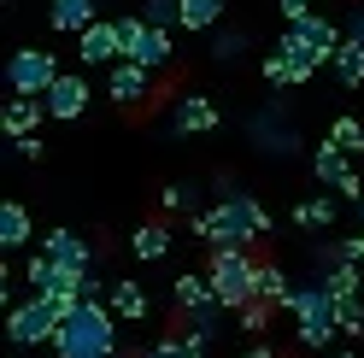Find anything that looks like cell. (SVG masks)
I'll return each mask as SVG.
<instances>
[{"mask_svg": "<svg viewBox=\"0 0 364 358\" xmlns=\"http://www.w3.org/2000/svg\"><path fill=\"white\" fill-rule=\"evenodd\" d=\"M41 253H48L53 264H65V271H77V276H88L100 264V253L88 247L77 229H48V235H41Z\"/></svg>", "mask_w": 364, "mask_h": 358, "instance_id": "obj_16", "label": "cell"}, {"mask_svg": "<svg viewBox=\"0 0 364 358\" xmlns=\"http://www.w3.org/2000/svg\"><path fill=\"white\" fill-rule=\"evenodd\" d=\"M30 235H36L30 206H24V200H6V206H0V253H18V247H30Z\"/></svg>", "mask_w": 364, "mask_h": 358, "instance_id": "obj_22", "label": "cell"}, {"mask_svg": "<svg viewBox=\"0 0 364 358\" xmlns=\"http://www.w3.org/2000/svg\"><path fill=\"white\" fill-rule=\"evenodd\" d=\"M247 358H282L277 347H247Z\"/></svg>", "mask_w": 364, "mask_h": 358, "instance_id": "obj_40", "label": "cell"}, {"mask_svg": "<svg viewBox=\"0 0 364 358\" xmlns=\"http://www.w3.org/2000/svg\"><path fill=\"white\" fill-rule=\"evenodd\" d=\"M41 118H48V106L41 100H6V112H0V129H6L12 141H24L41 129Z\"/></svg>", "mask_w": 364, "mask_h": 358, "instance_id": "obj_23", "label": "cell"}, {"mask_svg": "<svg viewBox=\"0 0 364 358\" xmlns=\"http://www.w3.org/2000/svg\"><path fill=\"white\" fill-rule=\"evenodd\" d=\"M259 71H264V82H270V88H288V65H282V53H264Z\"/></svg>", "mask_w": 364, "mask_h": 358, "instance_id": "obj_36", "label": "cell"}, {"mask_svg": "<svg viewBox=\"0 0 364 358\" xmlns=\"http://www.w3.org/2000/svg\"><path fill=\"white\" fill-rule=\"evenodd\" d=\"M247 136H253V147L270 153V159H294V153H300V129L282 118V106H259L253 118H247Z\"/></svg>", "mask_w": 364, "mask_h": 358, "instance_id": "obj_9", "label": "cell"}, {"mask_svg": "<svg viewBox=\"0 0 364 358\" xmlns=\"http://www.w3.org/2000/svg\"><path fill=\"white\" fill-rule=\"evenodd\" d=\"M206 276H212V294H218V305L230 311V318L259 300V259H253V247H212Z\"/></svg>", "mask_w": 364, "mask_h": 358, "instance_id": "obj_4", "label": "cell"}, {"mask_svg": "<svg viewBox=\"0 0 364 358\" xmlns=\"http://www.w3.org/2000/svg\"><path fill=\"white\" fill-rule=\"evenodd\" d=\"M323 141H329V147H341V153L353 159V153H364V124H358V118H335Z\"/></svg>", "mask_w": 364, "mask_h": 358, "instance_id": "obj_28", "label": "cell"}, {"mask_svg": "<svg viewBox=\"0 0 364 358\" xmlns=\"http://www.w3.org/2000/svg\"><path fill=\"white\" fill-rule=\"evenodd\" d=\"M65 318H71V305H65V300L30 294V300H18V305L6 311V341H12V347H53L59 329H65Z\"/></svg>", "mask_w": 364, "mask_h": 358, "instance_id": "obj_5", "label": "cell"}, {"mask_svg": "<svg viewBox=\"0 0 364 358\" xmlns=\"http://www.w3.org/2000/svg\"><path fill=\"white\" fill-rule=\"evenodd\" d=\"M188 229L206 241V247H253L259 235H270V212L259 206V194H241L230 188L212 212H194Z\"/></svg>", "mask_w": 364, "mask_h": 358, "instance_id": "obj_1", "label": "cell"}, {"mask_svg": "<svg viewBox=\"0 0 364 358\" xmlns=\"http://www.w3.org/2000/svg\"><path fill=\"white\" fill-rule=\"evenodd\" d=\"M141 18L153 30H182V0H141Z\"/></svg>", "mask_w": 364, "mask_h": 358, "instance_id": "obj_30", "label": "cell"}, {"mask_svg": "<svg viewBox=\"0 0 364 358\" xmlns=\"http://www.w3.org/2000/svg\"><path fill=\"white\" fill-rule=\"evenodd\" d=\"M329 77L341 88H364V48H358V41H347V48L329 59Z\"/></svg>", "mask_w": 364, "mask_h": 358, "instance_id": "obj_27", "label": "cell"}, {"mask_svg": "<svg viewBox=\"0 0 364 358\" xmlns=\"http://www.w3.org/2000/svg\"><path fill=\"white\" fill-rule=\"evenodd\" d=\"M171 247H176V241H171V223H165V217H153V223H135V235H129V253L141 259V264H159Z\"/></svg>", "mask_w": 364, "mask_h": 358, "instance_id": "obj_21", "label": "cell"}, {"mask_svg": "<svg viewBox=\"0 0 364 358\" xmlns=\"http://www.w3.org/2000/svg\"><path fill=\"white\" fill-rule=\"evenodd\" d=\"M311 176H317V183H323L329 194H341V200H353V206H358V200H364V176L353 170V159H347V153H341V147H311Z\"/></svg>", "mask_w": 364, "mask_h": 358, "instance_id": "obj_10", "label": "cell"}, {"mask_svg": "<svg viewBox=\"0 0 364 358\" xmlns=\"http://www.w3.org/2000/svg\"><path fill=\"white\" fill-rule=\"evenodd\" d=\"M288 30H300L323 59H335L341 48H347V24H335V18H323V12H311V18H300V24H288Z\"/></svg>", "mask_w": 364, "mask_h": 358, "instance_id": "obj_20", "label": "cell"}, {"mask_svg": "<svg viewBox=\"0 0 364 358\" xmlns=\"http://www.w3.org/2000/svg\"><path fill=\"white\" fill-rule=\"evenodd\" d=\"M277 53H282V65H288V88L311 82V77H317V71L329 65V59L317 53V48H311V41H306L300 30H288V24H282V41H277Z\"/></svg>", "mask_w": 364, "mask_h": 358, "instance_id": "obj_17", "label": "cell"}, {"mask_svg": "<svg viewBox=\"0 0 364 358\" xmlns=\"http://www.w3.org/2000/svg\"><path fill=\"white\" fill-rule=\"evenodd\" d=\"M300 18H311V0H282V24H300Z\"/></svg>", "mask_w": 364, "mask_h": 358, "instance_id": "obj_38", "label": "cell"}, {"mask_svg": "<svg viewBox=\"0 0 364 358\" xmlns=\"http://www.w3.org/2000/svg\"><path fill=\"white\" fill-rule=\"evenodd\" d=\"M77 59L95 71V65H124V36H118V18H95L82 36H77Z\"/></svg>", "mask_w": 364, "mask_h": 358, "instance_id": "obj_11", "label": "cell"}, {"mask_svg": "<svg viewBox=\"0 0 364 358\" xmlns=\"http://www.w3.org/2000/svg\"><path fill=\"white\" fill-rule=\"evenodd\" d=\"M95 18H100L95 0H48V30H59V36H82Z\"/></svg>", "mask_w": 364, "mask_h": 358, "instance_id": "obj_19", "label": "cell"}, {"mask_svg": "<svg viewBox=\"0 0 364 358\" xmlns=\"http://www.w3.org/2000/svg\"><path fill=\"white\" fill-rule=\"evenodd\" d=\"M259 300L270 311H288V300H294V282H288V271L277 259H259Z\"/></svg>", "mask_w": 364, "mask_h": 358, "instance_id": "obj_24", "label": "cell"}, {"mask_svg": "<svg viewBox=\"0 0 364 358\" xmlns=\"http://www.w3.org/2000/svg\"><path fill=\"white\" fill-rule=\"evenodd\" d=\"M335 259H341V264H364V229L335 235Z\"/></svg>", "mask_w": 364, "mask_h": 358, "instance_id": "obj_34", "label": "cell"}, {"mask_svg": "<svg viewBox=\"0 0 364 358\" xmlns=\"http://www.w3.org/2000/svg\"><path fill=\"white\" fill-rule=\"evenodd\" d=\"M335 318H341V335L358 341V335H364V300H358V294H353V300H335Z\"/></svg>", "mask_w": 364, "mask_h": 358, "instance_id": "obj_31", "label": "cell"}, {"mask_svg": "<svg viewBox=\"0 0 364 358\" xmlns=\"http://www.w3.org/2000/svg\"><path fill=\"white\" fill-rule=\"evenodd\" d=\"M171 129H176V136H218V129H223V112H218V100H206V94H176V100H171Z\"/></svg>", "mask_w": 364, "mask_h": 358, "instance_id": "obj_12", "label": "cell"}, {"mask_svg": "<svg viewBox=\"0 0 364 358\" xmlns=\"http://www.w3.org/2000/svg\"><path fill=\"white\" fill-rule=\"evenodd\" d=\"M88 276H95V271H88ZM88 276H77V271H65V264H53L48 253H30V259H24V282L36 288L41 300H65V305H77Z\"/></svg>", "mask_w": 364, "mask_h": 358, "instance_id": "obj_8", "label": "cell"}, {"mask_svg": "<svg viewBox=\"0 0 364 358\" xmlns=\"http://www.w3.org/2000/svg\"><path fill=\"white\" fill-rule=\"evenodd\" d=\"M264 323H270V305H264V300H253L247 311H235V329H247V335H259Z\"/></svg>", "mask_w": 364, "mask_h": 358, "instance_id": "obj_35", "label": "cell"}, {"mask_svg": "<svg viewBox=\"0 0 364 358\" xmlns=\"http://www.w3.org/2000/svg\"><path fill=\"white\" fill-rule=\"evenodd\" d=\"M153 82H159L153 71H141V65H129V59H124V65H112V71H106V100H112V106H124V112H135V106H147V100H153Z\"/></svg>", "mask_w": 364, "mask_h": 358, "instance_id": "obj_13", "label": "cell"}, {"mask_svg": "<svg viewBox=\"0 0 364 358\" xmlns=\"http://www.w3.org/2000/svg\"><path fill=\"white\" fill-rule=\"evenodd\" d=\"M106 305H112V318L118 323H147L153 318V294L135 276H124V282H112V294H106Z\"/></svg>", "mask_w": 364, "mask_h": 358, "instance_id": "obj_18", "label": "cell"}, {"mask_svg": "<svg viewBox=\"0 0 364 358\" xmlns=\"http://www.w3.org/2000/svg\"><path fill=\"white\" fill-rule=\"evenodd\" d=\"M88 100H95V82H88L82 71H65V77L48 88V100H41V106H48V118H59V124H77L82 112H88Z\"/></svg>", "mask_w": 364, "mask_h": 358, "instance_id": "obj_14", "label": "cell"}, {"mask_svg": "<svg viewBox=\"0 0 364 358\" xmlns=\"http://www.w3.org/2000/svg\"><path fill=\"white\" fill-rule=\"evenodd\" d=\"M288 318H294V341L306 352H329V341H341V318H335V294L323 282H300L288 300Z\"/></svg>", "mask_w": 364, "mask_h": 358, "instance_id": "obj_3", "label": "cell"}, {"mask_svg": "<svg viewBox=\"0 0 364 358\" xmlns=\"http://www.w3.org/2000/svg\"><path fill=\"white\" fill-rule=\"evenodd\" d=\"M12 153H18V159H48V141H41V136H24V141H12Z\"/></svg>", "mask_w": 364, "mask_h": 358, "instance_id": "obj_37", "label": "cell"}, {"mask_svg": "<svg viewBox=\"0 0 364 358\" xmlns=\"http://www.w3.org/2000/svg\"><path fill=\"white\" fill-rule=\"evenodd\" d=\"M53 352L59 358H118V318H112V305L106 300L71 305V318H65Z\"/></svg>", "mask_w": 364, "mask_h": 358, "instance_id": "obj_2", "label": "cell"}, {"mask_svg": "<svg viewBox=\"0 0 364 358\" xmlns=\"http://www.w3.org/2000/svg\"><path fill=\"white\" fill-rule=\"evenodd\" d=\"M59 53L48 48H18L6 59V88H12V100H48V88L59 82Z\"/></svg>", "mask_w": 364, "mask_h": 358, "instance_id": "obj_7", "label": "cell"}, {"mask_svg": "<svg viewBox=\"0 0 364 358\" xmlns=\"http://www.w3.org/2000/svg\"><path fill=\"white\" fill-rule=\"evenodd\" d=\"M141 358H206V347H200V341H188V335L176 329V335H165V341H153Z\"/></svg>", "mask_w": 364, "mask_h": 358, "instance_id": "obj_29", "label": "cell"}, {"mask_svg": "<svg viewBox=\"0 0 364 358\" xmlns=\"http://www.w3.org/2000/svg\"><path fill=\"white\" fill-rule=\"evenodd\" d=\"M171 305H176V318H206V311H223L206 271H182V276L171 282Z\"/></svg>", "mask_w": 364, "mask_h": 358, "instance_id": "obj_15", "label": "cell"}, {"mask_svg": "<svg viewBox=\"0 0 364 358\" xmlns=\"http://www.w3.org/2000/svg\"><path fill=\"white\" fill-rule=\"evenodd\" d=\"M247 53V36L241 30H212V59L218 65H230V59H241Z\"/></svg>", "mask_w": 364, "mask_h": 358, "instance_id": "obj_32", "label": "cell"}, {"mask_svg": "<svg viewBox=\"0 0 364 358\" xmlns=\"http://www.w3.org/2000/svg\"><path fill=\"white\" fill-rule=\"evenodd\" d=\"M118 36H124V59H129V65H141V71H153V77L171 71V59H176L171 30H153L141 12H124V18H118Z\"/></svg>", "mask_w": 364, "mask_h": 358, "instance_id": "obj_6", "label": "cell"}, {"mask_svg": "<svg viewBox=\"0 0 364 358\" xmlns=\"http://www.w3.org/2000/svg\"><path fill=\"white\" fill-rule=\"evenodd\" d=\"M335 358H358V352H335Z\"/></svg>", "mask_w": 364, "mask_h": 358, "instance_id": "obj_41", "label": "cell"}, {"mask_svg": "<svg viewBox=\"0 0 364 358\" xmlns=\"http://www.w3.org/2000/svg\"><path fill=\"white\" fill-rule=\"evenodd\" d=\"M223 6H230V0H182V30H188V36L218 30L223 24Z\"/></svg>", "mask_w": 364, "mask_h": 358, "instance_id": "obj_26", "label": "cell"}, {"mask_svg": "<svg viewBox=\"0 0 364 358\" xmlns=\"http://www.w3.org/2000/svg\"><path fill=\"white\" fill-rule=\"evenodd\" d=\"M188 206H194V188L188 183H165V188H159V212H165V217L188 212Z\"/></svg>", "mask_w": 364, "mask_h": 358, "instance_id": "obj_33", "label": "cell"}, {"mask_svg": "<svg viewBox=\"0 0 364 358\" xmlns=\"http://www.w3.org/2000/svg\"><path fill=\"white\" fill-rule=\"evenodd\" d=\"M347 41H358V48H364V6L347 12Z\"/></svg>", "mask_w": 364, "mask_h": 358, "instance_id": "obj_39", "label": "cell"}, {"mask_svg": "<svg viewBox=\"0 0 364 358\" xmlns=\"http://www.w3.org/2000/svg\"><path fill=\"white\" fill-rule=\"evenodd\" d=\"M335 217H341V200L335 194H311L294 206V229H335Z\"/></svg>", "mask_w": 364, "mask_h": 358, "instance_id": "obj_25", "label": "cell"}]
</instances>
